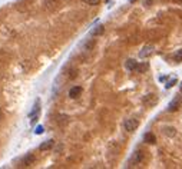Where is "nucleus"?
Listing matches in <instances>:
<instances>
[{
  "mask_svg": "<svg viewBox=\"0 0 182 169\" xmlns=\"http://www.w3.org/2000/svg\"><path fill=\"white\" fill-rule=\"evenodd\" d=\"M174 60L178 62V63H181L182 62V49H179V50H176L174 53Z\"/></svg>",
  "mask_w": 182,
  "mask_h": 169,
  "instance_id": "13",
  "label": "nucleus"
},
{
  "mask_svg": "<svg viewBox=\"0 0 182 169\" xmlns=\"http://www.w3.org/2000/svg\"><path fill=\"white\" fill-rule=\"evenodd\" d=\"M53 145H55V140L53 139H48V140H45V142H42L40 145H39V149L40 151H49V149H52L53 148Z\"/></svg>",
  "mask_w": 182,
  "mask_h": 169,
  "instance_id": "8",
  "label": "nucleus"
},
{
  "mask_svg": "<svg viewBox=\"0 0 182 169\" xmlns=\"http://www.w3.org/2000/svg\"><path fill=\"white\" fill-rule=\"evenodd\" d=\"M34 162H36V158H34L33 153H26L20 161H19V168H27V166H30V165H33Z\"/></svg>",
  "mask_w": 182,
  "mask_h": 169,
  "instance_id": "2",
  "label": "nucleus"
},
{
  "mask_svg": "<svg viewBox=\"0 0 182 169\" xmlns=\"http://www.w3.org/2000/svg\"><path fill=\"white\" fill-rule=\"evenodd\" d=\"M142 103H144L145 106H148V108H152V106H155V105L158 103V98H156L153 93H148V95H145V96L142 98Z\"/></svg>",
  "mask_w": 182,
  "mask_h": 169,
  "instance_id": "4",
  "label": "nucleus"
},
{
  "mask_svg": "<svg viewBox=\"0 0 182 169\" xmlns=\"http://www.w3.org/2000/svg\"><path fill=\"white\" fill-rule=\"evenodd\" d=\"M138 126H139V120L135 118H128V119H125V122H123V129H125L126 132L136 131Z\"/></svg>",
  "mask_w": 182,
  "mask_h": 169,
  "instance_id": "3",
  "label": "nucleus"
},
{
  "mask_svg": "<svg viewBox=\"0 0 182 169\" xmlns=\"http://www.w3.org/2000/svg\"><path fill=\"white\" fill-rule=\"evenodd\" d=\"M176 82H178V80H176V78H174V79H171V80L165 85V87H166V89H171L174 85H176Z\"/></svg>",
  "mask_w": 182,
  "mask_h": 169,
  "instance_id": "18",
  "label": "nucleus"
},
{
  "mask_svg": "<svg viewBox=\"0 0 182 169\" xmlns=\"http://www.w3.org/2000/svg\"><path fill=\"white\" fill-rule=\"evenodd\" d=\"M133 1H135V0H129V3H133Z\"/></svg>",
  "mask_w": 182,
  "mask_h": 169,
  "instance_id": "23",
  "label": "nucleus"
},
{
  "mask_svg": "<svg viewBox=\"0 0 182 169\" xmlns=\"http://www.w3.org/2000/svg\"><path fill=\"white\" fill-rule=\"evenodd\" d=\"M83 3H86V4H89V6H98L100 3V0H82Z\"/></svg>",
  "mask_w": 182,
  "mask_h": 169,
  "instance_id": "16",
  "label": "nucleus"
},
{
  "mask_svg": "<svg viewBox=\"0 0 182 169\" xmlns=\"http://www.w3.org/2000/svg\"><path fill=\"white\" fill-rule=\"evenodd\" d=\"M176 1H178V3H179V4H182V0H176Z\"/></svg>",
  "mask_w": 182,
  "mask_h": 169,
  "instance_id": "22",
  "label": "nucleus"
},
{
  "mask_svg": "<svg viewBox=\"0 0 182 169\" xmlns=\"http://www.w3.org/2000/svg\"><path fill=\"white\" fill-rule=\"evenodd\" d=\"M93 46H95V40H93V39H90L89 42H86V43H85V50H92V49H93Z\"/></svg>",
  "mask_w": 182,
  "mask_h": 169,
  "instance_id": "14",
  "label": "nucleus"
},
{
  "mask_svg": "<svg viewBox=\"0 0 182 169\" xmlns=\"http://www.w3.org/2000/svg\"><path fill=\"white\" fill-rule=\"evenodd\" d=\"M43 132H45V128H43L42 125L36 126V129H34V135H42Z\"/></svg>",
  "mask_w": 182,
  "mask_h": 169,
  "instance_id": "17",
  "label": "nucleus"
},
{
  "mask_svg": "<svg viewBox=\"0 0 182 169\" xmlns=\"http://www.w3.org/2000/svg\"><path fill=\"white\" fill-rule=\"evenodd\" d=\"M103 32H105V27H103L102 24H98V26H95V27L90 30V36H100Z\"/></svg>",
  "mask_w": 182,
  "mask_h": 169,
  "instance_id": "12",
  "label": "nucleus"
},
{
  "mask_svg": "<svg viewBox=\"0 0 182 169\" xmlns=\"http://www.w3.org/2000/svg\"><path fill=\"white\" fill-rule=\"evenodd\" d=\"M179 108H181V101H179V98H175L168 105V112H176Z\"/></svg>",
  "mask_w": 182,
  "mask_h": 169,
  "instance_id": "7",
  "label": "nucleus"
},
{
  "mask_svg": "<svg viewBox=\"0 0 182 169\" xmlns=\"http://www.w3.org/2000/svg\"><path fill=\"white\" fill-rule=\"evenodd\" d=\"M142 161H144V153H142V151H135L133 155H132V158H131V161H129V165H128V166H131V163H133V165H139Z\"/></svg>",
  "mask_w": 182,
  "mask_h": 169,
  "instance_id": "5",
  "label": "nucleus"
},
{
  "mask_svg": "<svg viewBox=\"0 0 182 169\" xmlns=\"http://www.w3.org/2000/svg\"><path fill=\"white\" fill-rule=\"evenodd\" d=\"M144 142L150 143V145H155L156 143V136L153 135V133H150V132H148V133L144 135Z\"/></svg>",
  "mask_w": 182,
  "mask_h": 169,
  "instance_id": "11",
  "label": "nucleus"
},
{
  "mask_svg": "<svg viewBox=\"0 0 182 169\" xmlns=\"http://www.w3.org/2000/svg\"><path fill=\"white\" fill-rule=\"evenodd\" d=\"M138 62L135 60V59H128L126 62H125V68L128 69V70H131V72H133V70H136L138 69Z\"/></svg>",
  "mask_w": 182,
  "mask_h": 169,
  "instance_id": "10",
  "label": "nucleus"
},
{
  "mask_svg": "<svg viewBox=\"0 0 182 169\" xmlns=\"http://www.w3.org/2000/svg\"><path fill=\"white\" fill-rule=\"evenodd\" d=\"M152 53H153V46L146 45V46L142 47V50L139 52V59H146V57H149Z\"/></svg>",
  "mask_w": 182,
  "mask_h": 169,
  "instance_id": "6",
  "label": "nucleus"
},
{
  "mask_svg": "<svg viewBox=\"0 0 182 169\" xmlns=\"http://www.w3.org/2000/svg\"><path fill=\"white\" fill-rule=\"evenodd\" d=\"M159 80H161V82H165V80H166V76H161V78H159Z\"/></svg>",
  "mask_w": 182,
  "mask_h": 169,
  "instance_id": "19",
  "label": "nucleus"
},
{
  "mask_svg": "<svg viewBox=\"0 0 182 169\" xmlns=\"http://www.w3.org/2000/svg\"><path fill=\"white\" fill-rule=\"evenodd\" d=\"M165 133L168 136H174L175 133H176V129H175V128H171V126H168V128H165Z\"/></svg>",
  "mask_w": 182,
  "mask_h": 169,
  "instance_id": "15",
  "label": "nucleus"
},
{
  "mask_svg": "<svg viewBox=\"0 0 182 169\" xmlns=\"http://www.w3.org/2000/svg\"><path fill=\"white\" fill-rule=\"evenodd\" d=\"M39 113H40V102H39V99H36V101H34L33 108H32V110H30V113H29L30 125H33V123L37 122V119H39Z\"/></svg>",
  "mask_w": 182,
  "mask_h": 169,
  "instance_id": "1",
  "label": "nucleus"
},
{
  "mask_svg": "<svg viewBox=\"0 0 182 169\" xmlns=\"http://www.w3.org/2000/svg\"><path fill=\"white\" fill-rule=\"evenodd\" d=\"M80 93H82V87H80V86H73V87H70V90H69V98L76 99Z\"/></svg>",
  "mask_w": 182,
  "mask_h": 169,
  "instance_id": "9",
  "label": "nucleus"
},
{
  "mask_svg": "<svg viewBox=\"0 0 182 169\" xmlns=\"http://www.w3.org/2000/svg\"><path fill=\"white\" fill-rule=\"evenodd\" d=\"M179 92L182 93V82H181V85H179Z\"/></svg>",
  "mask_w": 182,
  "mask_h": 169,
  "instance_id": "21",
  "label": "nucleus"
},
{
  "mask_svg": "<svg viewBox=\"0 0 182 169\" xmlns=\"http://www.w3.org/2000/svg\"><path fill=\"white\" fill-rule=\"evenodd\" d=\"M3 118V110H1V109H0V119Z\"/></svg>",
  "mask_w": 182,
  "mask_h": 169,
  "instance_id": "20",
  "label": "nucleus"
}]
</instances>
